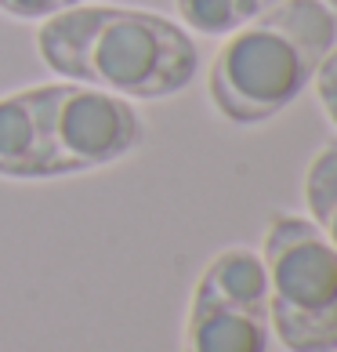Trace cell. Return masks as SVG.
I'll return each mask as SVG.
<instances>
[{
	"label": "cell",
	"instance_id": "cell-1",
	"mask_svg": "<svg viewBox=\"0 0 337 352\" xmlns=\"http://www.w3.org/2000/svg\"><path fill=\"white\" fill-rule=\"evenodd\" d=\"M36 55L58 76L131 102L181 95L200 69V51L181 22L146 8L76 4L36 30Z\"/></svg>",
	"mask_w": 337,
	"mask_h": 352
},
{
	"label": "cell",
	"instance_id": "cell-2",
	"mask_svg": "<svg viewBox=\"0 0 337 352\" xmlns=\"http://www.w3.org/2000/svg\"><path fill=\"white\" fill-rule=\"evenodd\" d=\"M337 44V15L323 0H283L225 36L211 62L207 98L236 127H257L312 87Z\"/></svg>",
	"mask_w": 337,
	"mask_h": 352
},
{
	"label": "cell",
	"instance_id": "cell-3",
	"mask_svg": "<svg viewBox=\"0 0 337 352\" xmlns=\"http://www.w3.org/2000/svg\"><path fill=\"white\" fill-rule=\"evenodd\" d=\"M272 338L287 352H337V251L308 214H272L262 236Z\"/></svg>",
	"mask_w": 337,
	"mask_h": 352
},
{
	"label": "cell",
	"instance_id": "cell-4",
	"mask_svg": "<svg viewBox=\"0 0 337 352\" xmlns=\"http://www.w3.org/2000/svg\"><path fill=\"white\" fill-rule=\"evenodd\" d=\"M40 98L51 146H55L58 178L120 164L146 138V120L135 109V102L113 91L55 80L40 84Z\"/></svg>",
	"mask_w": 337,
	"mask_h": 352
},
{
	"label": "cell",
	"instance_id": "cell-5",
	"mask_svg": "<svg viewBox=\"0 0 337 352\" xmlns=\"http://www.w3.org/2000/svg\"><path fill=\"white\" fill-rule=\"evenodd\" d=\"M272 342L268 302L232 298L200 272L189 298L181 352H268Z\"/></svg>",
	"mask_w": 337,
	"mask_h": 352
},
{
	"label": "cell",
	"instance_id": "cell-6",
	"mask_svg": "<svg viewBox=\"0 0 337 352\" xmlns=\"http://www.w3.org/2000/svg\"><path fill=\"white\" fill-rule=\"evenodd\" d=\"M0 178L11 182L58 178L40 84L0 95Z\"/></svg>",
	"mask_w": 337,
	"mask_h": 352
},
{
	"label": "cell",
	"instance_id": "cell-7",
	"mask_svg": "<svg viewBox=\"0 0 337 352\" xmlns=\"http://www.w3.org/2000/svg\"><path fill=\"white\" fill-rule=\"evenodd\" d=\"M305 207L312 226L337 251V142L323 146L305 167Z\"/></svg>",
	"mask_w": 337,
	"mask_h": 352
},
{
	"label": "cell",
	"instance_id": "cell-8",
	"mask_svg": "<svg viewBox=\"0 0 337 352\" xmlns=\"http://www.w3.org/2000/svg\"><path fill=\"white\" fill-rule=\"evenodd\" d=\"M174 8L181 25L203 36H229L257 15L251 0H174Z\"/></svg>",
	"mask_w": 337,
	"mask_h": 352
},
{
	"label": "cell",
	"instance_id": "cell-9",
	"mask_svg": "<svg viewBox=\"0 0 337 352\" xmlns=\"http://www.w3.org/2000/svg\"><path fill=\"white\" fill-rule=\"evenodd\" d=\"M84 0H0V15L15 22H47L58 11H69Z\"/></svg>",
	"mask_w": 337,
	"mask_h": 352
},
{
	"label": "cell",
	"instance_id": "cell-10",
	"mask_svg": "<svg viewBox=\"0 0 337 352\" xmlns=\"http://www.w3.org/2000/svg\"><path fill=\"white\" fill-rule=\"evenodd\" d=\"M312 91H316L319 109L327 113V120L337 127V44L330 47V55L319 62V69L312 76Z\"/></svg>",
	"mask_w": 337,
	"mask_h": 352
},
{
	"label": "cell",
	"instance_id": "cell-11",
	"mask_svg": "<svg viewBox=\"0 0 337 352\" xmlns=\"http://www.w3.org/2000/svg\"><path fill=\"white\" fill-rule=\"evenodd\" d=\"M251 4H254V11H257V15H262V11H268L272 4H283V0H251Z\"/></svg>",
	"mask_w": 337,
	"mask_h": 352
},
{
	"label": "cell",
	"instance_id": "cell-12",
	"mask_svg": "<svg viewBox=\"0 0 337 352\" xmlns=\"http://www.w3.org/2000/svg\"><path fill=\"white\" fill-rule=\"evenodd\" d=\"M323 4H327V8L334 11V15H337V0H323Z\"/></svg>",
	"mask_w": 337,
	"mask_h": 352
},
{
	"label": "cell",
	"instance_id": "cell-13",
	"mask_svg": "<svg viewBox=\"0 0 337 352\" xmlns=\"http://www.w3.org/2000/svg\"><path fill=\"white\" fill-rule=\"evenodd\" d=\"M84 4H91V0H84Z\"/></svg>",
	"mask_w": 337,
	"mask_h": 352
}]
</instances>
